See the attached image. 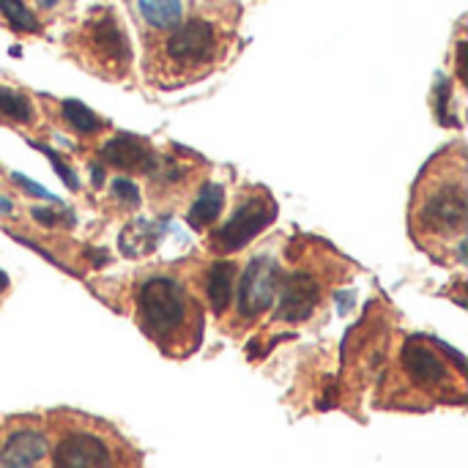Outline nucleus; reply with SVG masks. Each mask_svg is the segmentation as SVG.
<instances>
[{
    "instance_id": "1",
    "label": "nucleus",
    "mask_w": 468,
    "mask_h": 468,
    "mask_svg": "<svg viewBox=\"0 0 468 468\" xmlns=\"http://www.w3.org/2000/svg\"><path fill=\"white\" fill-rule=\"evenodd\" d=\"M468 222L466 151L455 145L439 154L420 176L411 197V233L422 250L463 244Z\"/></svg>"
},
{
    "instance_id": "2",
    "label": "nucleus",
    "mask_w": 468,
    "mask_h": 468,
    "mask_svg": "<svg viewBox=\"0 0 468 468\" xmlns=\"http://www.w3.org/2000/svg\"><path fill=\"white\" fill-rule=\"evenodd\" d=\"M233 22L225 14H195L162 33L148 49V80L159 88H178L211 74L230 49Z\"/></svg>"
},
{
    "instance_id": "3",
    "label": "nucleus",
    "mask_w": 468,
    "mask_h": 468,
    "mask_svg": "<svg viewBox=\"0 0 468 468\" xmlns=\"http://www.w3.org/2000/svg\"><path fill=\"white\" fill-rule=\"evenodd\" d=\"M143 335L167 356H189L203 340V307L176 274H151L134 293Z\"/></svg>"
},
{
    "instance_id": "4",
    "label": "nucleus",
    "mask_w": 468,
    "mask_h": 468,
    "mask_svg": "<svg viewBox=\"0 0 468 468\" xmlns=\"http://www.w3.org/2000/svg\"><path fill=\"white\" fill-rule=\"evenodd\" d=\"M47 420L49 468H143V455L104 420L55 411Z\"/></svg>"
},
{
    "instance_id": "5",
    "label": "nucleus",
    "mask_w": 468,
    "mask_h": 468,
    "mask_svg": "<svg viewBox=\"0 0 468 468\" xmlns=\"http://www.w3.org/2000/svg\"><path fill=\"white\" fill-rule=\"evenodd\" d=\"M450 362L463 365V356L439 340L414 335L400 348L398 376L409 398L428 403H463L466 400V370L450 367Z\"/></svg>"
},
{
    "instance_id": "6",
    "label": "nucleus",
    "mask_w": 468,
    "mask_h": 468,
    "mask_svg": "<svg viewBox=\"0 0 468 468\" xmlns=\"http://www.w3.org/2000/svg\"><path fill=\"white\" fill-rule=\"evenodd\" d=\"M69 47L74 60L104 80H123L134 60L129 33L110 5L93 8L69 36Z\"/></svg>"
},
{
    "instance_id": "7",
    "label": "nucleus",
    "mask_w": 468,
    "mask_h": 468,
    "mask_svg": "<svg viewBox=\"0 0 468 468\" xmlns=\"http://www.w3.org/2000/svg\"><path fill=\"white\" fill-rule=\"evenodd\" d=\"M277 217V203L266 189H250L233 208V214L208 236V250L217 255H233L255 241Z\"/></svg>"
},
{
    "instance_id": "8",
    "label": "nucleus",
    "mask_w": 468,
    "mask_h": 468,
    "mask_svg": "<svg viewBox=\"0 0 468 468\" xmlns=\"http://www.w3.org/2000/svg\"><path fill=\"white\" fill-rule=\"evenodd\" d=\"M282 282V269L274 255L261 252L247 263V271L241 274V282L236 288V326L247 329L258 324L277 302Z\"/></svg>"
},
{
    "instance_id": "9",
    "label": "nucleus",
    "mask_w": 468,
    "mask_h": 468,
    "mask_svg": "<svg viewBox=\"0 0 468 468\" xmlns=\"http://www.w3.org/2000/svg\"><path fill=\"white\" fill-rule=\"evenodd\" d=\"M44 417H16L0 425V468H49Z\"/></svg>"
},
{
    "instance_id": "10",
    "label": "nucleus",
    "mask_w": 468,
    "mask_h": 468,
    "mask_svg": "<svg viewBox=\"0 0 468 468\" xmlns=\"http://www.w3.org/2000/svg\"><path fill=\"white\" fill-rule=\"evenodd\" d=\"M326 291V277L313 269H293L291 274H282L280 282V296H277V315L274 321L280 324H302L307 321Z\"/></svg>"
},
{
    "instance_id": "11",
    "label": "nucleus",
    "mask_w": 468,
    "mask_h": 468,
    "mask_svg": "<svg viewBox=\"0 0 468 468\" xmlns=\"http://www.w3.org/2000/svg\"><path fill=\"white\" fill-rule=\"evenodd\" d=\"M101 159H104V165H112L118 170L148 176V170L156 162V154H154V148H151V143L145 137L121 132V134L110 137L101 145Z\"/></svg>"
},
{
    "instance_id": "12",
    "label": "nucleus",
    "mask_w": 468,
    "mask_h": 468,
    "mask_svg": "<svg viewBox=\"0 0 468 468\" xmlns=\"http://www.w3.org/2000/svg\"><path fill=\"white\" fill-rule=\"evenodd\" d=\"M236 274H239V266L233 261H217L206 271V302L217 318H222L230 310V302L236 293Z\"/></svg>"
},
{
    "instance_id": "13",
    "label": "nucleus",
    "mask_w": 468,
    "mask_h": 468,
    "mask_svg": "<svg viewBox=\"0 0 468 468\" xmlns=\"http://www.w3.org/2000/svg\"><path fill=\"white\" fill-rule=\"evenodd\" d=\"M225 208V189L217 184V181H206L200 186V195L195 197V203L189 206V214H186V225L192 230H206L211 228L219 214Z\"/></svg>"
},
{
    "instance_id": "14",
    "label": "nucleus",
    "mask_w": 468,
    "mask_h": 468,
    "mask_svg": "<svg viewBox=\"0 0 468 468\" xmlns=\"http://www.w3.org/2000/svg\"><path fill=\"white\" fill-rule=\"evenodd\" d=\"M137 11H140L143 22L156 33H167L170 27H176L184 19L181 0H137Z\"/></svg>"
},
{
    "instance_id": "15",
    "label": "nucleus",
    "mask_w": 468,
    "mask_h": 468,
    "mask_svg": "<svg viewBox=\"0 0 468 468\" xmlns=\"http://www.w3.org/2000/svg\"><path fill=\"white\" fill-rule=\"evenodd\" d=\"M60 115H63V121H66L77 134H99V132L104 129V121H101L90 107H85V104L77 101V99H63V101H60Z\"/></svg>"
},
{
    "instance_id": "16",
    "label": "nucleus",
    "mask_w": 468,
    "mask_h": 468,
    "mask_svg": "<svg viewBox=\"0 0 468 468\" xmlns=\"http://www.w3.org/2000/svg\"><path fill=\"white\" fill-rule=\"evenodd\" d=\"M0 115L8 118L11 123L27 126L36 121V107L25 93H19L14 88H0Z\"/></svg>"
},
{
    "instance_id": "17",
    "label": "nucleus",
    "mask_w": 468,
    "mask_h": 468,
    "mask_svg": "<svg viewBox=\"0 0 468 468\" xmlns=\"http://www.w3.org/2000/svg\"><path fill=\"white\" fill-rule=\"evenodd\" d=\"M0 16L14 33H41L38 16L22 0H0Z\"/></svg>"
},
{
    "instance_id": "18",
    "label": "nucleus",
    "mask_w": 468,
    "mask_h": 468,
    "mask_svg": "<svg viewBox=\"0 0 468 468\" xmlns=\"http://www.w3.org/2000/svg\"><path fill=\"white\" fill-rule=\"evenodd\" d=\"M123 233H126V236H134V241H132V239L121 241V250H123L129 258H137V255L154 250V244H156V239H159V228H151L148 222H134V225H129Z\"/></svg>"
},
{
    "instance_id": "19",
    "label": "nucleus",
    "mask_w": 468,
    "mask_h": 468,
    "mask_svg": "<svg viewBox=\"0 0 468 468\" xmlns=\"http://www.w3.org/2000/svg\"><path fill=\"white\" fill-rule=\"evenodd\" d=\"M30 217H33L41 228H74V222H77V217H74L69 208L52 211V208H38V206H33V208H30Z\"/></svg>"
},
{
    "instance_id": "20",
    "label": "nucleus",
    "mask_w": 468,
    "mask_h": 468,
    "mask_svg": "<svg viewBox=\"0 0 468 468\" xmlns=\"http://www.w3.org/2000/svg\"><path fill=\"white\" fill-rule=\"evenodd\" d=\"M33 148H38V151H41V154H44V156L49 159L52 170H55V173L60 176V181H63V184H66L69 189H74V192L80 189V178H77V173H74V170H71L69 165H63V162H60V156H58V154H55L52 148H47V145H41V143H33Z\"/></svg>"
},
{
    "instance_id": "21",
    "label": "nucleus",
    "mask_w": 468,
    "mask_h": 468,
    "mask_svg": "<svg viewBox=\"0 0 468 468\" xmlns=\"http://www.w3.org/2000/svg\"><path fill=\"white\" fill-rule=\"evenodd\" d=\"M112 197H115L118 203L129 206V208L140 206V189H137V184L129 181V178H112Z\"/></svg>"
},
{
    "instance_id": "22",
    "label": "nucleus",
    "mask_w": 468,
    "mask_h": 468,
    "mask_svg": "<svg viewBox=\"0 0 468 468\" xmlns=\"http://www.w3.org/2000/svg\"><path fill=\"white\" fill-rule=\"evenodd\" d=\"M11 181L16 184V186H22L27 195H33V197H41V200H49V206H63L60 203V197H55L49 189H44V186H38L36 181H30V178H25L22 173H11Z\"/></svg>"
},
{
    "instance_id": "23",
    "label": "nucleus",
    "mask_w": 468,
    "mask_h": 468,
    "mask_svg": "<svg viewBox=\"0 0 468 468\" xmlns=\"http://www.w3.org/2000/svg\"><path fill=\"white\" fill-rule=\"evenodd\" d=\"M36 8H41V11H55V8H60L66 0H30Z\"/></svg>"
},
{
    "instance_id": "24",
    "label": "nucleus",
    "mask_w": 468,
    "mask_h": 468,
    "mask_svg": "<svg viewBox=\"0 0 468 468\" xmlns=\"http://www.w3.org/2000/svg\"><path fill=\"white\" fill-rule=\"evenodd\" d=\"M90 178H93V186L99 189V186L104 184V167H101V165H96V167L90 170Z\"/></svg>"
},
{
    "instance_id": "25",
    "label": "nucleus",
    "mask_w": 468,
    "mask_h": 468,
    "mask_svg": "<svg viewBox=\"0 0 468 468\" xmlns=\"http://www.w3.org/2000/svg\"><path fill=\"white\" fill-rule=\"evenodd\" d=\"M14 211V206H11V200H5V197H0V214H11Z\"/></svg>"
},
{
    "instance_id": "26",
    "label": "nucleus",
    "mask_w": 468,
    "mask_h": 468,
    "mask_svg": "<svg viewBox=\"0 0 468 468\" xmlns=\"http://www.w3.org/2000/svg\"><path fill=\"white\" fill-rule=\"evenodd\" d=\"M5 288H8V277H5V274L0 271V293H3Z\"/></svg>"
}]
</instances>
